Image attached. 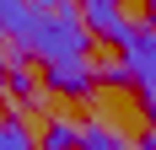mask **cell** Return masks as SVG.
Returning a JSON list of instances; mask_svg holds the SVG:
<instances>
[{"label":"cell","mask_w":156,"mask_h":150,"mask_svg":"<svg viewBox=\"0 0 156 150\" xmlns=\"http://www.w3.org/2000/svg\"><path fill=\"white\" fill-rule=\"evenodd\" d=\"M97 80H102V86H129L135 75H129V64H124V59H113V64H102V70H97Z\"/></svg>","instance_id":"8"},{"label":"cell","mask_w":156,"mask_h":150,"mask_svg":"<svg viewBox=\"0 0 156 150\" xmlns=\"http://www.w3.org/2000/svg\"><path fill=\"white\" fill-rule=\"evenodd\" d=\"M81 22H86L92 38H108V43H119V32H124L119 0H81Z\"/></svg>","instance_id":"3"},{"label":"cell","mask_w":156,"mask_h":150,"mask_svg":"<svg viewBox=\"0 0 156 150\" xmlns=\"http://www.w3.org/2000/svg\"><path fill=\"white\" fill-rule=\"evenodd\" d=\"M76 145H81V129L65 118H48L43 134H38V150H76Z\"/></svg>","instance_id":"4"},{"label":"cell","mask_w":156,"mask_h":150,"mask_svg":"<svg viewBox=\"0 0 156 150\" xmlns=\"http://www.w3.org/2000/svg\"><path fill=\"white\" fill-rule=\"evenodd\" d=\"M0 86H5V91H16L22 102H38V80H32V70H27V64H22V59H16L11 70L0 75Z\"/></svg>","instance_id":"7"},{"label":"cell","mask_w":156,"mask_h":150,"mask_svg":"<svg viewBox=\"0 0 156 150\" xmlns=\"http://www.w3.org/2000/svg\"><path fill=\"white\" fill-rule=\"evenodd\" d=\"M119 48H124V64L129 75L140 80V107H145V118L156 123V27L151 22H124V32H119Z\"/></svg>","instance_id":"1"},{"label":"cell","mask_w":156,"mask_h":150,"mask_svg":"<svg viewBox=\"0 0 156 150\" xmlns=\"http://www.w3.org/2000/svg\"><path fill=\"white\" fill-rule=\"evenodd\" d=\"M43 80L59 97H86L97 86V70H86V59H54V64H43Z\"/></svg>","instance_id":"2"},{"label":"cell","mask_w":156,"mask_h":150,"mask_svg":"<svg viewBox=\"0 0 156 150\" xmlns=\"http://www.w3.org/2000/svg\"><path fill=\"white\" fill-rule=\"evenodd\" d=\"M145 16H151V27H156V0H145Z\"/></svg>","instance_id":"11"},{"label":"cell","mask_w":156,"mask_h":150,"mask_svg":"<svg viewBox=\"0 0 156 150\" xmlns=\"http://www.w3.org/2000/svg\"><path fill=\"white\" fill-rule=\"evenodd\" d=\"M76 150H140V145H124V139L113 134V129H102V123H86L81 129V145Z\"/></svg>","instance_id":"6"},{"label":"cell","mask_w":156,"mask_h":150,"mask_svg":"<svg viewBox=\"0 0 156 150\" xmlns=\"http://www.w3.org/2000/svg\"><path fill=\"white\" fill-rule=\"evenodd\" d=\"M27 5H43V11H59V5H70V0H27Z\"/></svg>","instance_id":"9"},{"label":"cell","mask_w":156,"mask_h":150,"mask_svg":"<svg viewBox=\"0 0 156 150\" xmlns=\"http://www.w3.org/2000/svg\"><path fill=\"white\" fill-rule=\"evenodd\" d=\"M140 150H156V123L145 129V139H140Z\"/></svg>","instance_id":"10"},{"label":"cell","mask_w":156,"mask_h":150,"mask_svg":"<svg viewBox=\"0 0 156 150\" xmlns=\"http://www.w3.org/2000/svg\"><path fill=\"white\" fill-rule=\"evenodd\" d=\"M0 150H38V139H32V129L22 118L0 113Z\"/></svg>","instance_id":"5"}]
</instances>
